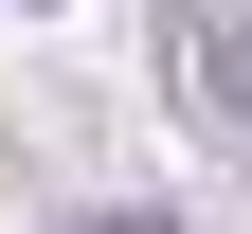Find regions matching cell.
Segmentation results:
<instances>
[{
  "mask_svg": "<svg viewBox=\"0 0 252 234\" xmlns=\"http://www.w3.org/2000/svg\"><path fill=\"white\" fill-rule=\"evenodd\" d=\"M180 72H198V108H216V144L252 162V18H234V0H180Z\"/></svg>",
  "mask_w": 252,
  "mask_h": 234,
  "instance_id": "6da1fadb",
  "label": "cell"
}]
</instances>
